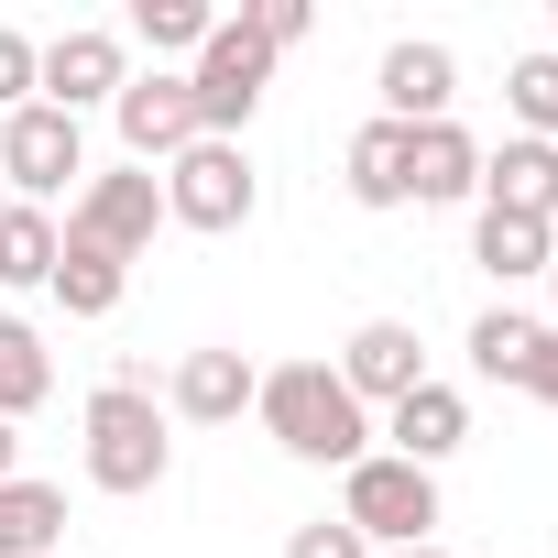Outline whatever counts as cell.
<instances>
[{
  "mask_svg": "<svg viewBox=\"0 0 558 558\" xmlns=\"http://www.w3.org/2000/svg\"><path fill=\"white\" fill-rule=\"evenodd\" d=\"M471 263L493 274V286H536V274L558 263V219H514V208H482V219H471Z\"/></svg>",
  "mask_w": 558,
  "mask_h": 558,
  "instance_id": "2e32d148",
  "label": "cell"
},
{
  "mask_svg": "<svg viewBox=\"0 0 558 558\" xmlns=\"http://www.w3.org/2000/svg\"><path fill=\"white\" fill-rule=\"evenodd\" d=\"M340 175H351L362 208H405V121H362L351 154H340Z\"/></svg>",
  "mask_w": 558,
  "mask_h": 558,
  "instance_id": "d6986e66",
  "label": "cell"
},
{
  "mask_svg": "<svg viewBox=\"0 0 558 558\" xmlns=\"http://www.w3.org/2000/svg\"><path fill=\"white\" fill-rule=\"evenodd\" d=\"M186 88H197V132H208V143H241V121H252L263 88H274V45H263L252 23H219V34L197 45Z\"/></svg>",
  "mask_w": 558,
  "mask_h": 558,
  "instance_id": "277c9868",
  "label": "cell"
},
{
  "mask_svg": "<svg viewBox=\"0 0 558 558\" xmlns=\"http://www.w3.org/2000/svg\"><path fill=\"white\" fill-rule=\"evenodd\" d=\"M121 286H132V263L66 230V252H56V286H45V296H56L66 318H110V307H121Z\"/></svg>",
  "mask_w": 558,
  "mask_h": 558,
  "instance_id": "e0dca14e",
  "label": "cell"
},
{
  "mask_svg": "<svg viewBox=\"0 0 558 558\" xmlns=\"http://www.w3.org/2000/svg\"><path fill=\"white\" fill-rule=\"evenodd\" d=\"M0 208H12V186H0Z\"/></svg>",
  "mask_w": 558,
  "mask_h": 558,
  "instance_id": "1f68e13d",
  "label": "cell"
},
{
  "mask_svg": "<svg viewBox=\"0 0 558 558\" xmlns=\"http://www.w3.org/2000/svg\"><path fill=\"white\" fill-rule=\"evenodd\" d=\"M482 197V143L460 121H416L405 132V208H460Z\"/></svg>",
  "mask_w": 558,
  "mask_h": 558,
  "instance_id": "7c38bea8",
  "label": "cell"
},
{
  "mask_svg": "<svg viewBox=\"0 0 558 558\" xmlns=\"http://www.w3.org/2000/svg\"><path fill=\"white\" fill-rule=\"evenodd\" d=\"M56 536H66V493L56 482H0V558H56Z\"/></svg>",
  "mask_w": 558,
  "mask_h": 558,
  "instance_id": "ac0fdd59",
  "label": "cell"
},
{
  "mask_svg": "<svg viewBox=\"0 0 558 558\" xmlns=\"http://www.w3.org/2000/svg\"><path fill=\"white\" fill-rule=\"evenodd\" d=\"M482 208H514V219H558V143L514 132L482 154Z\"/></svg>",
  "mask_w": 558,
  "mask_h": 558,
  "instance_id": "9a60e30c",
  "label": "cell"
},
{
  "mask_svg": "<svg viewBox=\"0 0 558 558\" xmlns=\"http://www.w3.org/2000/svg\"><path fill=\"white\" fill-rule=\"evenodd\" d=\"M56 252H66V230H56V208H0V286H56Z\"/></svg>",
  "mask_w": 558,
  "mask_h": 558,
  "instance_id": "ffe728a7",
  "label": "cell"
},
{
  "mask_svg": "<svg viewBox=\"0 0 558 558\" xmlns=\"http://www.w3.org/2000/svg\"><path fill=\"white\" fill-rule=\"evenodd\" d=\"M384 438H395V460H416V471H438V460H449V449L471 438V395L427 373V384H416L405 405H384Z\"/></svg>",
  "mask_w": 558,
  "mask_h": 558,
  "instance_id": "5bb4252c",
  "label": "cell"
},
{
  "mask_svg": "<svg viewBox=\"0 0 558 558\" xmlns=\"http://www.w3.org/2000/svg\"><path fill=\"white\" fill-rule=\"evenodd\" d=\"M286 558H373V547H362V525L318 514V525H296V536H286Z\"/></svg>",
  "mask_w": 558,
  "mask_h": 558,
  "instance_id": "4316f807",
  "label": "cell"
},
{
  "mask_svg": "<svg viewBox=\"0 0 558 558\" xmlns=\"http://www.w3.org/2000/svg\"><path fill=\"white\" fill-rule=\"evenodd\" d=\"M12 460H23V438H12V416H0V482H12Z\"/></svg>",
  "mask_w": 558,
  "mask_h": 558,
  "instance_id": "f1b7e54d",
  "label": "cell"
},
{
  "mask_svg": "<svg viewBox=\"0 0 558 558\" xmlns=\"http://www.w3.org/2000/svg\"><path fill=\"white\" fill-rule=\"evenodd\" d=\"M373 88H384V121H449V99H460V56L449 45H427V34H405V45H384V66H373Z\"/></svg>",
  "mask_w": 558,
  "mask_h": 558,
  "instance_id": "8fae6325",
  "label": "cell"
},
{
  "mask_svg": "<svg viewBox=\"0 0 558 558\" xmlns=\"http://www.w3.org/2000/svg\"><path fill=\"white\" fill-rule=\"evenodd\" d=\"M252 208H263V175H252L241 143H208V132H197V143L165 165V219H175V230H241Z\"/></svg>",
  "mask_w": 558,
  "mask_h": 558,
  "instance_id": "5b68a950",
  "label": "cell"
},
{
  "mask_svg": "<svg viewBox=\"0 0 558 558\" xmlns=\"http://www.w3.org/2000/svg\"><path fill=\"white\" fill-rule=\"evenodd\" d=\"M395 558H449V547H395Z\"/></svg>",
  "mask_w": 558,
  "mask_h": 558,
  "instance_id": "4dcf8cb0",
  "label": "cell"
},
{
  "mask_svg": "<svg viewBox=\"0 0 558 558\" xmlns=\"http://www.w3.org/2000/svg\"><path fill=\"white\" fill-rule=\"evenodd\" d=\"M525 395H536V405H558V329L536 340V362H525Z\"/></svg>",
  "mask_w": 558,
  "mask_h": 558,
  "instance_id": "83f0119b",
  "label": "cell"
},
{
  "mask_svg": "<svg viewBox=\"0 0 558 558\" xmlns=\"http://www.w3.org/2000/svg\"><path fill=\"white\" fill-rule=\"evenodd\" d=\"M536 340H547V318H525V307H482V318H471V373H482V384H525Z\"/></svg>",
  "mask_w": 558,
  "mask_h": 558,
  "instance_id": "44dd1931",
  "label": "cell"
},
{
  "mask_svg": "<svg viewBox=\"0 0 558 558\" xmlns=\"http://www.w3.org/2000/svg\"><path fill=\"white\" fill-rule=\"evenodd\" d=\"M208 34H219L208 0H132V45H154V56H197Z\"/></svg>",
  "mask_w": 558,
  "mask_h": 558,
  "instance_id": "603a6c76",
  "label": "cell"
},
{
  "mask_svg": "<svg viewBox=\"0 0 558 558\" xmlns=\"http://www.w3.org/2000/svg\"><path fill=\"white\" fill-rule=\"evenodd\" d=\"M121 88H132V45H121V34L66 23V34L45 45V88H34L45 110H66V121H77V110H110Z\"/></svg>",
  "mask_w": 558,
  "mask_h": 558,
  "instance_id": "52a82bcc",
  "label": "cell"
},
{
  "mask_svg": "<svg viewBox=\"0 0 558 558\" xmlns=\"http://www.w3.org/2000/svg\"><path fill=\"white\" fill-rule=\"evenodd\" d=\"M241 23H252V34L274 45V56H286V45H307V23H318V12H307V0H252Z\"/></svg>",
  "mask_w": 558,
  "mask_h": 558,
  "instance_id": "484cf974",
  "label": "cell"
},
{
  "mask_svg": "<svg viewBox=\"0 0 558 558\" xmlns=\"http://www.w3.org/2000/svg\"><path fill=\"white\" fill-rule=\"evenodd\" d=\"M110 121H121V154L165 175V165L197 143V88H186V66H154V77H132V88L110 99Z\"/></svg>",
  "mask_w": 558,
  "mask_h": 558,
  "instance_id": "ba28073f",
  "label": "cell"
},
{
  "mask_svg": "<svg viewBox=\"0 0 558 558\" xmlns=\"http://www.w3.org/2000/svg\"><path fill=\"white\" fill-rule=\"evenodd\" d=\"M77 438H88V482L121 493V504L175 471V416H165L154 395H132V384H99L88 416H77Z\"/></svg>",
  "mask_w": 558,
  "mask_h": 558,
  "instance_id": "7a4b0ae2",
  "label": "cell"
},
{
  "mask_svg": "<svg viewBox=\"0 0 558 558\" xmlns=\"http://www.w3.org/2000/svg\"><path fill=\"white\" fill-rule=\"evenodd\" d=\"M66 230L132 263V252H143V241L165 230V175H154V165H121V175H88V186H77V208H66Z\"/></svg>",
  "mask_w": 558,
  "mask_h": 558,
  "instance_id": "9c48e42d",
  "label": "cell"
},
{
  "mask_svg": "<svg viewBox=\"0 0 558 558\" xmlns=\"http://www.w3.org/2000/svg\"><path fill=\"white\" fill-rule=\"evenodd\" d=\"M56 395V362H45V329H23V318H0V416H34Z\"/></svg>",
  "mask_w": 558,
  "mask_h": 558,
  "instance_id": "7402d4cb",
  "label": "cell"
},
{
  "mask_svg": "<svg viewBox=\"0 0 558 558\" xmlns=\"http://www.w3.org/2000/svg\"><path fill=\"white\" fill-rule=\"evenodd\" d=\"M536 286H547V307H558V263H547V274H536Z\"/></svg>",
  "mask_w": 558,
  "mask_h": 558,
  "instance_id": "f546056e",
  "label": "cell"
},
{
  "mask_svg": "<svg viewBox=\"0 0 558 558\" xmlns=\"http://www.w3.org/2000/svg\"><path fill=\"white\" fill-rule=\"evenodd\" d=\"M340 384H351V405L373 416V405H405L416 384H427V340L405 329V318H362L351 340H340V362H329Z\"/></svg>",
  "mask_w": 558,
  "mask_h": 558,
  "instance_id": "30bf717a",
  "label": "cell"
},
{
  "mask_svg": "<svg viewBox=\"0 0 558 558\" xmlns=\"http://www.w3.org/2000/svg\"><path fill=\"white\" fill-rule=\"evenodd\" d=\"M88 175V132L66 121V110H12V121H0V186H12L23 208H45V197H66Z\"/></svg>",
  "mask_w": 558,
  "mask_h": 558,
  "instance_id": "8992f818",
  "label": "cell"
},
{
  "mask_svg": "<svg viewBox=\"0 0 558 558\" xmlns=\"http://www.w3.org/2000/svg\"><path fill=\"white\" fill-rule=\"evenodd\" d=\"M547 56H558V45H547Z\"/></svg>",
  "mask_w": 558,
  "mask_h": 558,
  "instance_id": "d6a6232c",
  "label": "cell"
},
{
  "mask_svg": "<svg viewBox=\"0 0 558 558\" xmlns=\"http://www.w3.org/2000/svg\"><path fill=\"white\" fill-rule=\"evenodd\" d=\"M252 416L274 427V449L307 460V471H351V460H373V416L351 405V384H340L329 362H286V373H263Z\"/></svg>",
  "mask_w": 558,
  "mask_h": 558,
  "instance_id": "6da1fadb",
  "label": "cell"
},
{
  "mask_svg": "<svg viewBox=\"0 0 558 558\" xmlns=\"http://www.w3.org/2000/svg\"><path fill=\"white\" fill-rule=\"evenodd\" d=\"M252 395H263L252 351H186L175 384H165V416H186V427H230V416H252Z\"/></svg>",
  "mask_w": 558,
  "mask_h": 558,
  "instance_id": "4fadbf2b",
  "label": "cell"
},
{
  "mask_svg": "<svg viewBox=\"0 0 558 558\" xmlns=\"http://www.w3.org/2000/svg\"><path fill=\"white\" fill-rule=\"evenodd\" d=\"M504 99H514V121L536 143H558V56H514L504 66Z\"/></svg>",
  "mask_w": 558,
  "mask_h": 558,
  "instance_id": "cb8c5ba5",
  "label": "cell"
},
{
  "mask_svg": "<svg viewBox=\"0 0 558 558\" xmlns=\"http://www.w3.org/2000/svg\"><path fill=\"white\" fill-rule=\"evenodd\" d=\"M34 88H45V45L0 34V110H34Z\"/></svg>",
  "mask_w": 558,
  "mask_h": 558,
  "instance_id": "d4e9b609",
  "label": "cell"
},
{
  "mask_svg": "<svg viewBox=\"0 0 558 558\" xmlns=\"http://www.w3.org/2000/svg\"><path fill=\"white\" fill-rule=\"evenodd\" d=\"M340 525H362L373 558L438 547V471H416V460H395V449L351 460V471H340Z\"/></svg>",
  "mask_w": 558,
  "mask_h": 558,
  "instance_id": "3957f363",
  "label": "cell"
}]
</instances>
